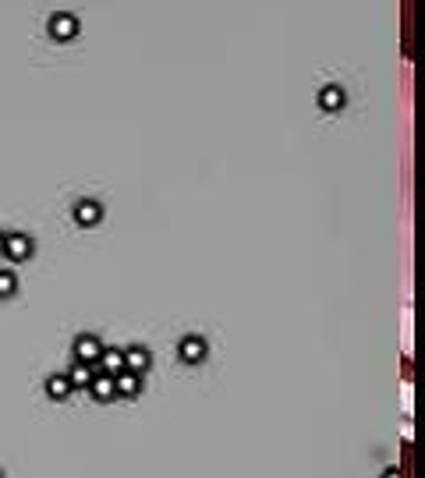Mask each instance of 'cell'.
I'll use <instances>...</instances> for the list:
<instances>
[{
	"instance_id": "cell-9",
	"label": "cell",
	"mask_w": 425,
	"mask_h": 478,
	"mask_svg": "<svg viewBox=\"0 0 425 478\" xmlns=\"http://www.w3.org/2000/svg\"><path fill=\"white\" fill-rule=\"evenodd\" d=\"M89 393L100 400V404H107V400H114L117 397V390H114V376H107V372H100L92 383H89Z\"/></svg>"
},
{
	"instance_id": "cell-4",
	"label": "cell",
	"mask_w": 425,
	"mask_h": 478,
	"mask_svg": "<svg viewBox=\"0 0 425 478\" xmlns=\"http://www.w3.org/2000/svg\"><path fill=\"white\" fill-rule=\"evenodd\" d=\"M121 354H124V369H128V372H138V376H142V372L152 365V354H149V347H142V344H131V347H124Z\"/></svg>"
},
{
	"instance_id": "cell-7",
	"label": "cell",
	"mask_w": 425,
	"mask_h": 478,
	"mask_svg": "<svg viewBox=\"0 0 425 478\" xmlns=\"http://www.w3.org/2000/svg\"><path fill=\"white\" fill-rule=\"evenodd\" d=\"M114 390H117V397H138L142 393V376L124 369V372L114 376Z\"/></svg>"
},
{
	"instance_id": "cell-3",
	"label": "cell",
	"mask_w": 425,
	"mask_h": 478,
	"mask_svg": "<svg viewBox=\"0 0 425 478\" xmlns=\"http://www.w3.org/2000/svg\"><path fill=\"white\" fill-rule=\"evenodd\" d=\"M50 36L61 40V43H64V40H75V36H78V18L68 15V11L54 15V18H50Z\"/></svg>"
},
{
	"instance_id": "cell-10",
	"label": "cell",
	"mask_w": 425,
	"mask_h": 478,
	"mask_svg": "<svg viewBox=\"0 0 425 478\" xmlns=\"http://www.w3.org/2000/svg\"><path fill=\"white\" fill-rule=\"evenodd\" d=\"M47 397H50V400H68V397H71V379L61 376V372H54V376L47 379Z\"/></svg>"
},
{
	"instance_id": "cell-8",
	"label": "cell",
	"mask_w": 425,
	"mask_h": 478,
	"mask_svg": "<svg viewBox=\"0 0 425 478\" xmlns=\"http://www.w3.org/2000/svg\"><path fill=\"white\" fill-rule=\"evenodd\" d=\"M344 103H347V96H344V89H340V85H326V89L319 92V107H323L326 114L344 110Z\"/></svg>"
},
{
	"instance_id": "cell-16",
	"label": "cell",
	"mask_w": 425,
	"mask_h": 478,
	"mask_svg": "<svg viewBox=\"0 0 425 478\" xmlns=\"http://www.w3.org/2000/svg\"><path fill=\"white\" fill-rule=\"evenodd\" d=\"M0 478H4V471H0Z\"/></svg>"
},
{
	"instance_id": "cell-12",
	"label": "cell",
	"mask_w": 425,
	"mask_h": 478,
	"mask_svg": "<svg viewBox=\"0 0 425 478\" xmlns=\"http://www.w3.org/2000/svg\"><path fill=\"white\" fill-rule=\"evenodd\" d=\"M68 379H71V390H89V383L96 379V372H92V365H75L71 372H68Z\"/></svg>"
},
{
	"instance_id": "cell-6",
	"label": "cell",
	"mask_w": 425,
	"mask_h": 478,
	"mask_svg": "<svg viewBox=\"0 0 425 478\" xmlns=\"http://www.w3.org/2000/svg\"><path fill=\"white\" fill-rule=\"evenodd\" d=\"M209 354V344H205V337H184L181 340V362H188V365H198L202 358Z\"/></svg>"
},
{
	"instance_id": "cell-14",
	"label": "cell",
	"mask_w": 425,
	"mask_h": 478,
	"mask_svg": "<svg viewBox=\"0 0 425 478\" xmlns=\"http://www.w3.org/2000/svg\"><path fill=\"white\" fill-rule=\"evenodd\" d=\"M383 478H400V471H397V467H390V471H383Z\"/></svg>"
},
{
	"instance_id": "cell-13",
	"label": "cell",
	"mask_w": 425,
	"mask_h": 478,
	"mask_svg": "<svg viewBox=\"0 0 425 478\" xmlns=\"http://www.w3.org/2000/svg\"><path fill=\"white\" fill-rule=\"evenodd\" d=\"M18 291V277L11 270H0V298H11Z\"/></svg>"
},
{
	"instance_id": "cell-1",
	"label": "cell",
	"mask_w": 425,
	"mask_h": 478,
	"mask_svg": "<svg viewBox=\"0 0 425 478\" xmlns=\"http://www.w3.org/2000/svg\"><path fill=\"white\" fill-rule=\"evenodd\" d=\"M32 237L29 234H4V256L8 259H15V263H25V259H32Z\"/></svg>"
},
{
	"instance_id": "cell-5",
	"label": "cell",
	"mask_w": 425,
	"mask_h": 478,
	"mask_svg": "<svg viewBox=\"0 0 425 478\" xmlns=\"http://www.w3.org/2000/svg\"><path fill=\"white\" fill-rule=\"evenodd\" d=\"M103 220V205L96 202V198H82V202H75V223H82V227H96Z\"/></svg>"
},
{
	"instance_id": "cell-2",
	"label": "cell",
	"mask_w": 425,
	"mask_h": 478,
	"mask_svg": "<svg viewBox=\"0 0 425 478\" xmlns=\"http://www.w3.org/2000/svg\"><path fill=\"white\" fill-rule=\"evenodd\" d=\"M100 354H103V344H100V337H92V333H82V337L75 340V362H82V365H96V362H100Z\"/></svg>"
},
{
	"instance_id": "cell-15",
	"label": "cell",
	"mask_w": 425,
	"mask_h": 478,
	"mask_svg": "<svg viewBox=\"0 0 425 478\" xmlns=\"http://www.w3.org/2000/svg\"><path fill=\"white\" fill-rule=\"evenodd\" d=\"M0 256H4V234H0Z\"/></svg>"
},
{
	"instance_id": "cell-11",
	"label": "cell",
	"mask_w": 425,
	"mask_h": 478,
	"mask_svg": "<svg viewBox=\"0 0 425 478\" xmlns=\"http://www.w3.org/2000/svg\"><path fill=\"white\" fill-rule=\"evenodd\" d=\"M100 372H107V376H117V372H124V354L121 351H107L103 347V354H100Z\"/></svg>"
}]
</instances>
